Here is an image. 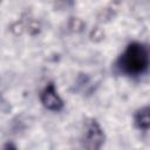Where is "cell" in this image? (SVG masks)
<instances>
[{
    "mask_svg": "<svg viewBox=\"0 0 150 150\" xmlns=\"http://www.w3.org/2000/svg\"><path fill=\"white\" fill-rule=\"evenodd\" d=\"M150 64V53L141 43H131L127 47L120 57L118 66L121 70L129 75L142 74Z\"/></svg>",
    "mask_w": 150,
    "mask_h": 150,
    "instance_id": "obj_1",
    "label": "cell"
},
{
    "mask_svg": "<svg viewBox=\"0 0 150 150\" xmlns=\"http://www.w3.org/2000/svg\"><path fill=\"white\" fill-rule=\"evenodd\" d=\"M104 142V136L96 122H93L84 135L83 146L84 150H100Z\"/></svg>",
    "mask_w": 150,
    "mask_h": 150,
    "instance_id": "obj_2",
    "label": "cell"
},
{
    "mask_svg": "<svg viewBox=\"0 0 150 150\" xmlns=\"http://www.w3.org/2000/svg\"><path fill=\"white\" fill-rule=\"evenodd\" d=\"M41 102L49 110H60L63 107V102L57 95L53 84H48L41 93Z\"/></svg>",
    "mask_w": 150,
    "mask_h": 150,
    "instance_id": "obj_3",
    "label": "cell"
},
{
    "mask_svg": "<svg viewBox=\"0 0 150 150\" xmlns=\"http://www.w3.org/2000/svg\"><path fill=\"white\" fill-rule=\"evenodd\" d=\"M135 123L141 129L150 128V108H143L135 115Z\"/></svg>",
    "mask_w": 150,
    "mask_h": 150,
    "instance_id": "obj_4",
    "label": "cell"
},
{
    "mask_svg": "<svg viewBox=\"0 0 150 150\" xmlns=\"http://www.w3.org/2000/svg\"><path fill=\"white\" fill-rule=\"evenodd\" d=\"M4 150H16V149H15V146H14L13 144H11V143H7V144H5V146H4Z\"/></svg>",
    "mask_w": 150,
    "mask_h": 150,
    "instance_id": "obj_5",
    "label": "cell"
}]
</instances>
